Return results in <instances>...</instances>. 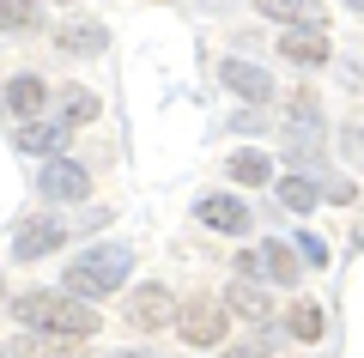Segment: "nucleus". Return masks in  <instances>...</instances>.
<instances>
[{
    "label": "nucleus",
    "instance_id": "nucleus-1",
    "mask_svg": "<svg viewBox=\"0 0 364 358\" xmlns=\"http://www.w3.org/2000/svg\"><path fill=\"white\" fill-rule=\"evenodd\" d=\"M13 316L25 328H43L49 340H85V334H97V310L73 304V298H55V292H25L13 304Z\"/></svg>",
    "mask_w": 364,
    "mask_h": 358
},
{
    "label": "nucleus",
    "instance_id": "nucleus-2",
    "mask_svg": "<svg viewBox=\"0 0 364 358\" xmlns=\"http://www.w3.org/2000/svg\"><path fill=\"white\" fill-rule=\"evenodd\" d=\"M128 268H134L128 249L104 243V249H91V256H79L73 268H67V292L73 298H104V292H116V285L128 280Z\"/></svg>",
    "mask_w": 364,
    "mask_h": 358
},
{
    "label": "nucleus",
    "instance_id": "nucleus-3",
    "mask_svg": "<svg viewBox=\"0 0 364 358\" xmlns=\"http://www.w3.org/2000/svg\"><path fill=\"white\" fill-rule=\"evenodd\" d=\"M225 316H231V304H225V298L195 292L188 304L176 310V334H182L188 346H219V340H225Z\"/></svg>",
    "mask_w": 364,
    "mask_h": 358
},
{
    "label": "nucleus",
    "instance_id": "nucleus-4",
    "mask_svg": "<svg viewBox=\"0 0 364 358\" xmlns=\"http://www.w3.org/2000/svg\"><path fill=\"white\" fill-rule=\"evenodd\" d=\"M43 194H49V201H61V206L85 201V194H91V170L73 164V158H49V170H43Z\"/></svg>",
    "mask_w": 364,
    "mask_h": 358
},
{
    "label": "nucleus",
    "instance_id": "nucleus-5",
    "mask_svg": "<svg viewBox=\"0 0 364 358\" xmlns=\"http://www.w3.org/2000/svg\"><path fill=\"white\" fill-rule=\"evenodd\" d=\"M279 55H286V61H298V67H322V61H328L322 25H291L286 37H279Z\"/></svg>",
    "mask_w": 364,
    "mask_h": 358
},
{
    "label": "nucleus",
    "instance_id": "nucleus-6",
    "mask_svg": "<svg viewBox=\"0 0 364 358\" xmlns=\"http://www.w3.org/2000/svg\"><path fill=\"white\" fill-rule=\"evenodd\" d=\"M55 243H61V219H31V225H18L13 256H18V261H43Z\"/></svg>",
    "mask_w": 364,
    "mask_h": 358
},
{
    "label": "nucleus",
    "instance_id": "nucleus-7",
    "mask_svg": "<svg viewBox=\"0 0 364 358\" xmlns=\"http://www.w3.org/2000/svg\"><path fill=\"white\" fill-rule=\"evenodd\" d=\"M195 213H200V225H213V231H231V237H237V231H249V206L237 201V194H207V201H200Z\"/></svg>",
    "mask_w": 364,
    "mask_h": 358
},
{
    "label": "nucleus",
    "instance_id": "nucleus-8",
    "mask_svg": "<svg viewBox=\"0 0 364 358\" xmlns=\"http://www.w3.org/2000/svg\"><path fill=\"white\" fill-rule=\"evenodd\" d=\"M225 85H231L237 98H249V103H267L273 98L267 67H255V61H225Z\"/></svg>",
    "mask_w": 364,
    "mask_h": 358
},
{
    "label": "nucleus",
    "instance_id": "nucleus-9",
    "mask_svg": "<svg viewBox=\"0 0 364 358\" xmlns=\"http://www.w3.org/2000/svg\"><path fill=\"white\" fill-rule=\"evenodd\" d=\"M255 13L279 19V25H322V0H255Z\"/></svg>",
    "mask_w": 364,
    "mask_h": 358
},
{
    "label": "nucleus",
    "instance_id": "nucleus-10",
    "mask_svg": "<svg viewBox=\"0 0 364 358\" xmlns=\"http://www.w3.org/2000/svg\"><path fill=\"white\" fill-rule=\"evenodd\" d=\"M128 316H134V328H146V334L164 328V322H170V292H164V285H146V292H134V310H128Z\"/></svg>",
    "mask_w": 364,
    "mask_h": 358
},
{
    "label": "nucleus",
    "instance_id": "nucleus-11",
    "mask_svg": "<svg viewBox=\"0 0 364 358\" xmlns=\"http://www.w3.org/2000/svg\"><path fill=\"white\" fill-rule=\"evenodd\" d=\"M6 110H13V115H43V110H49V85L31 79V73H18L13 85H6Z\"/></svg>",
    "mask_w": 364,
    "mask_h": 358
},
{
    "label": "nucleus",
    "instance_id": "nucleus-12",
    "mask_svg": "<svg viewBox=\"0 0 364 358\" xmlns=\"http://www.w3.org/2000/svg\"><path fill=\"white\" fill-rule=\"evenodd\" d=\"M61 140H67V128H61V122H25V128L13 134V146H18V152H55Z\"/></svg>",
    "mask_w": 364,
    "mask_h": 358
},
{
    "label": "nucleus",
    "instance_id": "nucleus-13",
    "mask_svg": "<svg viewBox=\"0 0 364 358\" xmlns=\"http://www.w3.org/2000/svg\"><path fill=\"white\" fill-rule=\"evenodd\" d=\"M55 43H61L67 55H97V49L109 43V37H104V25H67V31H61Z\"/></svg>",
    "mask_w": 364,
    "mask_h": 358
},
{
    "label": "nucleus",
    "instance_id": "nucleus-14",
    "mask_svg": "<svg viewBox=\"0 0 364 358\" xmlns=\"http://www.w3.org/2000/svg\"><path fill=\"white\" fill-rule=\"evenodd\" d=\"M267 177H273V164H267L261 152H237V158H231V182H243V189H261Z\"/></svg>",
    "mask_w": 364,
    "mask_h": 358
},
{
    "label": "nucleus",
    "instance_id": "nucleus-15",
    "mask_svg": "<svg viewBox=\"0 0 364 358\" xmlns=\"http://www.w3.org/2000/svg\"><path fill=\"white\" fill-rule=\"evenodd\" d=\"M61 103H67V128H85V122H97V98H91L85 85H67Z\"/></svg>",
    "mask_w": 364,
    "mask_h": 358
},
{
    "label": "nucleus",
    "instance_id": "nucleus-16",
    "mask_svg": "<svg viewBox=\"0 0 364 358\" xmlns=\"http://www.w3.org/2000/svg\"><path fill=\"white\" fill-rule=\"evenodd\" d=\"M261 268H267L279 285H298V256H291L286 243H267V249H261Z\"/></svg>",
    "mask_w": 364,
    "mask_h": 358
},
{
    "label": "nucleus",
    "instance_id": "nucleus-17",
    "mask_svg": "<svg viewBox=\"0 0 364 358\" xmlns=\"http://www.w3.org/2000/svg\"><path fill=\"white\" fill-rule=\"evenodd\" d=\"M279 206L310 213V206H316V182H310V177H279Z\"/></svg>",
    "mask_w": 364,
    "mask_h": 358
},
{
    "label": "nucleus",
    "instance_id": "nucleus-18",
    "mask_svg": "<svg viewBox=\"0 0 364 358\" xmlns=\"http://www.w3.org/2000/svg\"><path fill=\"white\" fill-rule=\"evenodd\" d=\"M225 304H231L237 316H249V322H261V316H267V298H261L255 285H243V273H237V285H231V298H225Z\"/></svg>",
    "mask_w": 364,
    "mask_h": 358
},
{
    "label": "nucleus",
    "instance_id": "nucleus-19",
    "mask_svg": "<svg viewBox=\"0 0 364 358\" xmlns=\"http://www.w3.org/2000/svg\"><path fill=\"white\" fill-rule=\"evenodd\" d=\"M37 25V0H0V31H31Z\"/></svg>",
    "mask_w": 364,
    "mask_h": 358
},
{
    "label": "nucleus",
    "instance_id": "nucleus-20",
    "mask_svg": "<svg viewBox=\"0 0 364 358\" xmlns=\"http://www.w3.org/2000/svg\"><path fill=\"white\" fill-rule=\"evenodd\" d=\"M291 334H298V340H322V310L298 304V310H291Z\"/></svg>",
    "mask_w": 364,
    "mask_h": 358
},
{
    "label": "nucleus",
    "instance_id": "nucleus-21",
    "mask_svg": "<svg viewBox=\"0 0 364 358\" xmlns=\"http://www.w3.org/2000/svg\"><path fill=\"white\" fill-rule=\"evenodd\" d=\"M298 256H304V261H316V268H322V261H328V243H322V237H304V243H298Z\"/></svg>",
    "mask_w": 364,
    "mask_h": 358
}]
</instances>
